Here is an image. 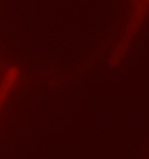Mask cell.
<instances>
[{"label":"cell","mask_w":149,"mask_h":159,"mask_svg":"<svg viewBox=\"0 0 149 159\" xmlns=\"http://www.w3.org/2000/svg\"><path fill=\"white\" fill-rule=\"evenodd\" d=\"M19 74H21V71H19L17 67H9L4 71L3 78L0 81V109L4 104V101L10 94L12 88L15 87V84H16L17 78H19Z\"/></svg>","instance_id":"cell-1"},{"label":"cell","mask_w":149,"mask_h":159,"mask_svg":"<svg viewBox=\"0 0 149 159\" xmlns=\"http://www.w3.org/2000/svg\"><path fill=\"white\" fill-rule=\"evenodd\" d=\"M137 4H145V6H148L149 7V0H135Z\"/></svg>","instance_id":"cell-2"}]
</instances>
